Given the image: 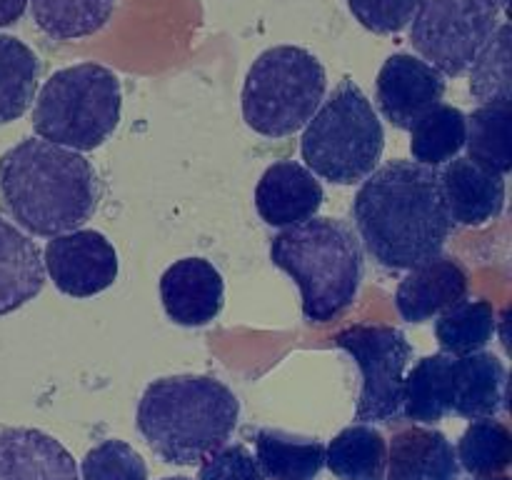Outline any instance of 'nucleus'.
<instances>
[{"label":"nucleus","instance_id":"9b49d317","mask_svg":"<svg viewBox=\"0 0 512 480\" xmlns=\"http://www.w3.org/2000/svg\"><path fill=\"white\" fill-rule=\"evenodd\" d=\"M445 75L410 53H395L380 68L375 80V100L385 120L400 130H410L428 110L443 100Z\"/></svg>","mask_w":512,"mask_h":480},{"label":"nucleus","instance_id":"39448f33","mask_svg":"<svg viewBox=\"0 0 512 480\" xmlns=\"http://www.w3.org/2000/svg\"><path fill=\"white\" fill-rule=\"evenodd\" d=\"M385 130L358 83L345 78L305 125L300 153L313 175L353 185L378 168Z\"/></svg>","mask_w":512,"mask_h":480},{"label":"nucleus","instance_id":"c9c22d12","mask_svg":"<svg viewBox=\"0 0 512 480\" xmlns=\"http://www.w3.org/2000/svg\"><path fill=\"white\" fill-rule=\"evenodd\" d=\"M500 5H505V0H500Z\"/></svg>","mask_w":512,"mask_h":480},{"label":"nucleus","instance_id":"0eeeda50","mask_svg":"<svg viewBox=\"0 0 512 480\" xmlns=\"http://www.w3.org/2000/svg\"><path fill=\"white\" fill-rule=\"evenodd\" d=\"M328 73L310 50L275 45L258 55L243 85V118L265 138H288L325 100Z\"/></svg>","mask_w":512,"mask_h":480},{"label":"nucleus","instance_id":"c756f323","mask_svg":"<svg viewBox=\"0 0 512 480\" xmlns=\"http://www.w3.org/2000/svg\"><path fill=\"white\" fill-rule=\"evenodd\" d=\"M80 480H148V465L125 440H103L85 453Z\"/></svg>","mask_w":512,"mask_h":480},{"label":"nucleus","instance_id":"6ab92c4d","mask_svg":"<svg viewBox=\"0 0 512 480\" xmlns=\"http://www.w3.org/2000/svg\"><path fill=\"white\" fill-rule=\"evenodd\" d=\"M43 285L45 263L35 240L0 218V315L23 308Z\"/></svg>","mask_w":512,"mask_h":480},{"label":"nucleus","instance_id":"72a5a7b5","mask_svg":"<svg viewBox=\"0 0 512 480\" xmlns=\"http://www.w3.org/2000/svg\"><path fill=\"white\" fill-rule=\"evenodd\" d=\"M475 480H510V478H505V475H498V478H495V475H490V478H475Z\"/></svg>","mask_w":512,"mask_h":480},{"label":"nucleus","instance_id":"7ed1b4c3","mask_svg":"<svg viewBox=\"0 0 512 480\" xmlns=\"http://www.w3.org/2000/svg\"><path fill=\"white\" fill-rule=\"evenodd\" d=\"M238 415L240 400L218 378L170 375L145 388L138 430L165 463L200 465L228 445Z\"/></svg>","mask_w":512,"mask_h":480},{"label":"nucleus","instance_id":"ddd939ff","mask_svg":"<svg viewBox=\"0 0 512 480\" xmlns=\"http://www.w3.org/2000/svg\"><path fill=\"white\" fill-rule=\"evenodd\" d=\"M468 298V273L453 255H433L408 270L395 290V308L405 323H425Z\"/></svg>","mask_w":512,"mask_h":480},{"label":"nucleus","instance_id":"bb28decb","mask_svg":"<svg viewBox=\"0 0 512 480\" xmlns=\"http://www.w3.org/2000/svg\"><path fill=\"white\" fill-rule=\"evenodd\" d=\"M115 5L118 0H30L35 25L53 40L98 33L113 18Z\"/></svg>","mask_w":512,"mask_h":480},{"label":"nucleus","instance_id":"f704fd0d","mask_svg":"<svg viewBox=\"0 0 512 480\" xmlns=\"http://www.w3.org/2000/svg\"><path fill=\"white\" fill-rule=\"evenodd\" d=\"M163 480H193V478H185V475H175V478H163Z\"/></svg>","mask_w":512,"mask_h":480},{"label":"nucleus","instance_id":"4be33fe9","mask_svg":"<svg viewBox=\"0 0 512 480\" xmlns=\"http://www.w3.org/2000/svg\"><path fill=\"white\" fill-rule=\"evenodd\" d=\"M325 465L340 480H385L388 440L368 423L350 425L330 440Z\"/></svg>","mask_w":512,"mask_h":480},{"label":"nucleus","instance_id":"473e14b6","mask_svg":"<svg viewBox=\"0 0 512 480\" xmlns=\"http://www.w3.org/2000/svg\"><path fill=\"white\" fill-rule=\"evenodd\" d=\"M25 8H28V0H0V28L18 23Z\"/></svg>","mask_w":512,"mask_h":480},{"label":"nucleus","instance_id":"1a4fd4ad","mask_svg":"<svg viewBox=\"0 0 512 480\" xmlns=\"http://www.w3.org/2000/svg\"><path fill=\"white\" fill-rule=\"evenodd\" d=\"M500 0H420L410 43L443 75L468 73L500 23Z\"/></svg>","mask_w":512,"mask_h":480},{"label":"nucleus","instance_id":"393cba45","mask_svg":"<svg viewBox=\"0 0 512 480\" xmlns=\"http://www.w3.org/2000/svg\"><path fill=\"white\" fill-rule=\"evenodd\" d=\"M465 135H468V120L463 110L440 103L410 128V153L415 163L440 168L458 158L460 150L465 148Z\"/></svg>","mask_w":512,"mask_h":480},{"label":"nucleus","instance_id":"f3484780","mask_svg":"<svg viewBox=\"0 0 512 480\" xmlns=\"http://www.w3.org/2000/svg\"><path fill=\"white\" fill-rule=\"evenodd\" d=\"M450 385H453L450 413L468 420L495 418L503 413L508 400V368L498 355L485 350L453 355Z\"/></svg>","mask_w":512,"mask_h":480},{"label":"nucleus","instance_id":"a211bd4d","mask_svg":"<svg viewBox=\"0 0 512 480\" xmlns=\"http://www.w3.org/2000/svg\"><path fill=\"white\" fill-rule=\"evenodd\" d=\"M385 480H460L453 443L423 425L398 430L388 443Z\"/></svg>","mask_w":512,"mask_h":480},{"label":"nucleus","instance_id":"f8f14e48","mask_svg":"<svg viewBox=\"0 0 512 480\" xmlns=\"http://www.w3.org/2000/svg\"><path fill=\"white\" fill-rule=\"evenodd\" d=\"M223 298V275L205 258L175 260L160 278V300L175 325H208L223 310Z\"/></svg>","mask_w":512,"mask_h":480},{"label":"nucleus","instance_id":"aec40b11","mask_svg":"<svg viewBox=\"0 0 512 480\" xmlns=\"http://www.w3.org/2000/svg\"><path fill=\"white\" fill-rule=\"evenodd\" d=\"M255 460L265 480H315L325 465V445L315 438L263 428L255 433Z\"/></svg>","mask_w":512,"mask_h":480},{"label":"nucleus","instance_id":"2f4dec72","mask_svg":"<svg viewBox=\"0 0 512 480\" xmlns=\"http://www.w3.org/2000/svg\"><path fill=\"white\" fill-rule=\"evenodd\" d=\"M198 480H265L258 460L245 445H223L200 463Z\"/></svg>","mask_w":512,"mask_h":480},{"label":"nucleus","instance_id":"6e6552de","mask_svg":"<svg viewBox=\"0 0 512 480\" xmlns=\"http://www.w3.org/2000/svg\"><path fill=\"white\" fill-rule=\"evenodd\" d=\"M335 345L355 360L360 370V395L355 420L393 425L403 418L405 370L413 358L408 335L393 325H350L335 335Z\"/></svg>","mask_w":512,"mask_h":480},{"label":"nucleus","instance_id":"c85d7f7f","mask_svg":"<svg viewBox=\"0 0 512 480\" xmlns=\"http://www.w3.org/2000/svg\"><path fill=\"white\" fill-rule=\"evenodd\" d=\"M468 70L470 95L480 105L512 100V30L508 20L498 23Z\"/></svg>","mask_w":512,"mask_h":480},{"label":"nucleus","instance_id":"cd10ccee","mask_svg":"<svg viewBox=\"0 0 512 480\" xmlns=\"http://www.w3.org/2000/svg\"><path fill=\"white\" fill-rule=\"evenodd\" d=\"M460 470H468L475 478H490L503 473L512 458V435L508 425L495 418H480L465 428L458 448Z\"/></svg>","mask_w":512,"mask_h":480},{"label":"nucleus","instance_id":"f257e3e1","mask_svg":"<svg viewBox=\"0 0 512 480\" xmlns=\"http://www.w3.org/2000/svg\"><path fill=\"white\" fill-rule=\"evenodd\" d=\"M360 245L388 270H410L443 253L455 223L438 168L390 160L363 180L353 200Z\"/></svg>","mask_w":512,"mask_h":480},{"label":"nucleus","instance_id":"2eb2a0df","mask_svg":"<svg viewBox=\"0 0 512 480\" xmlns=\"http://www.w3.org/2000/svg\"><path fill=\"white\" fill-rule=\"evenodd\" d=\"M440 173L445 205L455 225L480 228L505 210V175L493 173L470 158H453Z\"/></svg>","mask_w":512,"mask_h":480},{"label":"nucleus","instance_id":"dca6fc26","mask_svg":"<svg viewBox=\"0 0 512 480\" xmlns=\"http://www.w3.org/2000/svg\"><path fill=\"white\" fill-rule=\"evenodd\" d=\"M0 480H78L73 455L35 428L0 430Z\"/></svg>","mask_w":512,"mask_h":480},{"label":"nucleus","instance_id":"412c9836","mask_svg":"<svg viewBox=\"0 0 512 480\" xmlns=\"http://www.w3.org/2000/svg\"><path fill=\"white\" fill-rule=\"evenodd\" d=\"M453 355L433 353L418 360L405 375L403 415L413 423L435 425L453 410V385H450Z\"/></svg>","mask_w":512,"mask_h":480},{"label":"nucleus","instance_id":"20e7f679","mask_svg":"<svg viewBox=\"0 0 512 480\" xmlns=\"http://www.w3.org/2000/svg\"><path fill=\"white\" fill-rule=\"evenodd\" d=\"M270 260L298 283L305 320L318 325L355 303L365 273L358 233L345 220L318 215L280 230L270 243Z\"/></svg>","mask_w":512,"mask_h":480},{"label":"nucleus","instance_id":"5701e85b","mask_svg":"<svg viewBox=\"0 0 512 480\" xmlns=\"http://www.w3.org/2000/svg\"><path fill=\"white\" fill-rule=\"evenodd\" d=\"M465 148L468 158L498 175H508L512 168L510 150V125H512V100H495L480 105L470 115Z\"/></svg>","mask_w":512,"mask_h":480},{"label":"nucleus","instance_id":"a878e982","mask_svg":"<svg viewBox=\"0 0 512 480\" xmlns=\"http://www.w3.org/2000/svg\"><path fill=\"white\" fill-rule=\"evenodd\" d=\"M495 325H498V318L488 300H460L453 308L443 310L435 320V338H438L440 353H480L493 340Z\"/></svg>","mask_w":512,"mask_h":480},{"label":"nucleus","instance_id":"423d86ee","mask_svg":"<svg viewBox=\"0 0 512 480\" xmlns=\"http://www.w3.org/2000/svg\"><path fill=\"white\" fill-rule=\"evenodd\" d=\"M123 108L118 75L98 63H78L45 80L33 108V128L63 148L95 150L115 133Z\"/></svg>","mask_w":512,"mask_h":480},{"label":"nucleus","instance_id":"9d476101","mask_svg":"<svg viewBox=\"0 0 512 480\" xmlns=\"http://www.w3.org/2000/svg\"><path fill=\"white\" fill-rule=\"evenodd\" d=\"M43 263L53 285L70 298H93L118 278V253L98 230H70L48 240Z\"/></svg>","mask_w":512,"mask_h":480},{"label":"nucleus","instance_id":"b1692460","mask_svg":"<svg viewBox=\"0 0 512 480\" xmlns=\"http://www.w3.org/2000/svg\"><path fill=\"white\" fill-rule=\"evenodd\" d=\"M40 60L23 40L0 33V125L23 118L38 93Z\"/></svg>","mask_w":512,"mask_h":480},{"label":"nucleus","instance_id":"4468645a","mask_svg":"<svg viewBox=\"0 0 512 480\" xmlns=\"http://www.w3.org/2000/svg\"><path fill=\"white\" fill-rule=\"evenodd\" d=\"M323 200L320 180L298 160H280L265 168L255 188L258 215L273 228H290L315 218Z\"/></svg>","mask_w":512,"mask_h":480},{"label":"nucleus","instance_id":"f03ea898","mask_svg":"<svg viewBox=\"0 0 512 480\" xmlns=\"http://www.w3.org/2000/svg\"><path fill=\"white\" fill-rule=\"evenodd\" d=\"M98 175L78 150L25 138L0 155V208L30 235L78 230L98 208Z\"/></svg>","mask_w":512,"mask_h":480},{"label":"nucleus","instance_id":"7c9ffc66","mask_svg":"<svg viewBox=\"0 0 512 480\" xmlns=\"http://www.w3.org/2000/svg\"><path fill=\"white\" fill-rule=\"evenodd\" d=\"M420 0H348L350 13L375 35H395L408 28Z\"/></svg>","mask_w":512,"mask_h":480}]
</instances>
